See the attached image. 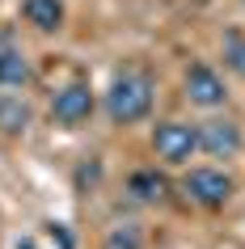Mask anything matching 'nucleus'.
<instances>
[{
    "mask_svg": "<svg viewBox=\"0 0 245 249\" xmlns=\"http://www.w3.org/2000/svg\"><path fill=\"white\" fill-rule=\"evenodd\" d=\"M152 106H156V80L148 72H140V68L114 72V80L102 93V114L118 131H131V127L148 123L152 118Z\"/></svg>",
    "mask_w": 245,
    "mask_h": 249,
    "instance_id": "obj_1",
    "label": "nucleus"
},
{
    "mask_svg": "<svg viewBox=\"0 0 245 249\" xmlns=\"http://www.w3.org/2000/svg\"><path fill=\"white\" fill-rule=\"evenodd\" d=\"M237 190V173L224 165H186L178 178V195H186V203H194L199 211H224Z\"/></svg>",
    "mask_w": 245,
    "mask_h": 249,
    "instance_id": "obj_2",
    "label": "nucleus"
},
{
    "mask_svg": "<svg viewBox=\"0 0 245 249\" xmlns=\"http://www.w3.org/2000/svg\"><path fill=\"white\" fill-rule=\"evenodd\" d=\"M148 148H152L156 165L186 169L199 157V123H190V118H156L148 127Z\"/></svg>",
    "mask_w": 245,
    "mask_h": 249,
    "instance_id": "obj_3",
    "label": "nucleus"
},
{
    "mask_svg": "<svg viewBox=\"0 0 245 249\" xmlns=\"http://www.w3.org/2000/svg\"><path fill=\"white\" fill-rule=\"evenodd\" d=\"M97 89H93L85 76L68 80V85H59V89L51 93V106H47V114H51V127H59V131H80L85 123H89L93 114H97Z\"/></svg>",
    "mask_w": 245,
    "mask_h": 249,
    "instance_id": "obj_4",
    "label": "nucleus"
},
{
    "mask_svg": "<svg viewBox=\"0 0 245 249\" xmlns=\"http://www.w3.org/2000/svg\"><path fill=\"white\" fill-rule=\"evenodd\" d=\"M199 152L211 160H237L245 152V127L241 118L224 114V110H211V114L199 123Z\"/></svg>",
    "mask_w": 245,
    "mask_h": 249,
    "instance_id": "obj_5",
    "label": "nucleus"
},
{
    "mask_svg": "<svg viewBox=\"0 0 245 249\" xmlns=\"http://www.w3.org/2000/svg\"><path fill=\"white\" fill-rule=\"evenodd\" d=\"M182 97L194 106V110H224L228 106V80L220 76L207 59H190L182 68Z\"/></svg>",
    "mask_w": 245,
    "mask_h": 249,
    "instance_id": "obj_6",
    "label": "nucleus"
},
{
    "mask_svg": "<svg viewBox=\"0 0 245 249\" xmlns=\"http://www.w3.org/2000/svg\"><path fill=\"white\" fill-rule=\"evenodd\" d=\"M131 203H140V207H165L169 198L178 195V182L169 178L165 165H140V169L127 173V182H123Z\"/></svg>",
    "mask_w": 245,
    "mask_h": 249,
    "instance_id": "obj_7",
    "label": "nucleus"
},
{
    "mask_svg": "<svg viewBox=\"0 0 245 249\" xmlns=\"http://www.w3.org/2000/svg\"><path fill=\"white\" fill-rule=\"evenodd\" d=\"M34 85V59L21 51V42L0 38V89L26 93Z\"/></svg>",
    "mask_w": 245,
    "mask_h": 249,
    "instance_id": "obj_8",
    "label": "nucleus"
},
{
    "mask_svg": "<svg viewBox=\"0 0 245 249\" xmlns=\"http://www.w3.org/2000/svg\"><path fill=\"white\" fill-rule=\"evenodd\" d=\"M30 127H34V102L26 93L0 89V135L4 140H21V135H30Z\"/></svg>",
    "mask_w": 245,
    "mask_h": 249,
    "instance_id": "obj_9",
    "label": "nucleus"
},
{
    "mask_svg": "<svg viewBox=\"0 0 245 249\" xmlns=\"http://www.w3.org/2000/svg\"><path fill=\"white\" fill-rule=\"evenodd\" d=\"M21 21L38 34H59L68 21V4L64 0H21Z\"/></svg>",
    "mask_w": 245,
    "mask_h": 249,
    "instance_id": "obj_10",
    "label": "nucleus"
},
{
    "mask_svg": "<svg viewBox=\"0 0 245 249\" xmlns=\"http://www.w3.org/2000/svg\"><path fill=\"white\" fill-rule=\"evenodd\" d=\"M102 249H148V232L140 220H114L102 236Z\"/></svg>",
    "mask_w": 245,
    "mask_h": 249,
    "instance_id": "obj_11",
    "label": "nucleus"
},
{
    "mask_svg": "<svg viewBox=\"0 0 245 249\" xmlns=\"http://www.w3.org/2000/svg\"><path fill=\"white\" fill-rule=\"evenodd\" d=\"M220 64L224 72H232L237 80H245V30H224L220 34Z\"/></svg>",
    "mask_w": 245,
    "mask_h": 249,
    "instance_id": "obj_12",
    "label": "nucleus"
},
{
    "mask_svg": "<svg viewBox=\"0 0 245 249\" xmlns=\"http://www.w3.org/2000/svg\"><path fill=\"white\" fill-rule=\"evenodd\" d=\"M241 4H245V0H241Z\"/></svg>",
    "mask_w": 245,
    "mask_h": 249,
    "instance_id": "obj_13",
    "label": "nucleus"
}]
</instances>
